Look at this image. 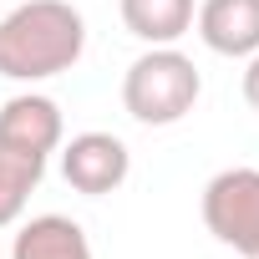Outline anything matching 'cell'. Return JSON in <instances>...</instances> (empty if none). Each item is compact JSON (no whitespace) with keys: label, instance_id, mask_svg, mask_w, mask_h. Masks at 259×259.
Listing matches in <instances>:
<instances>
[{"label":"cell","instance_id":"7","mask_svg":"<svg viewBox=\"0 0 259 259\" xmlns=\"http://www.w3.org/2000/svg\"><path fill=\"white\" fill-rule=\"evenodd\" d=\"M11 259H97L92 254V239L76 219L66 213H36L16 229V244H11Z\"/></svg>","mask_w":259,"mask_h":259},{"label":"cell","instance_id":"9","mask_svg":"<svg viewBox=\"0 0 259 259\" xmlns=\"http://www.w3.org/2000/svg\"><path fill=\"white\" fill-rule=\"evenodd\" d=\"M41 178H46V158L16 153V148L0 143V229L21 224V213H26L31 193L41 188Z\"/></svg>","mask_w":259,"mask_h":259},{"label":"cell","instance_id":"2","mask_svg":"<svg viewBox=\"0 0 259 259\" xmlns=\"http://www.w3.org/2000/svg\"><path fill=\"white\" fill-rule=\"evenodd\" d=\"M203 97L198 66L178 46H148L122 76V107L143 127H173L183 122Z\"/></svg>","mask_w":259,"mask_h":259},{"label":"cell","instance_id":"3","mask_svg":"<svg viewBox=\"0 0 259 259\" xmlns=\"http://www.w3.org/2000/svg\"><path fill=\"white\" fill-rule=\"evenodd\" d=\"M203 229L239 259H259V168H224L203 183Z\"/></svg>","mask_w":259,"mask_h":259},{"label":"cell","instance_id":"4","mask_svg":"<svg viewBox=\"0 0 259 259\" xmlns=\"http://www.w3.org/2000/svg\"><path fill=\"white\" fill-rule=\"evenodd\" d=\"M133 173V153H127L122 138L112 133H76L66 148H61V178L87 193V198H102V193H117Z\"/></svg>","mask_w":259,"mask_h":259},{"label":"cell","instance_id":"6","mask_svg":"<svg viewBox=\"0 0 259 259\" xmlns=\"http://www.w3.org/2000/svg\"><path fill=\"white\" fill-rule=\"evenodd\" d=\"M193 26L213 56H254L259 51V0H203L193 11Z\"/></svg>","mask_w":259,"mask_h":259},{"label":"cell","instance_id":"5","mask_svg":"<svg viewBox=\"0 0 259 259\" xmlns=\"http://www.w3.org/2000/svg\"><path fill=\"white\" fill-rule=\"evenodd\" d=\"M66 138V122H61V107L41 92H21L0 107V143L16 148V153H36V158H51Z\"/></svg>","mask_w":259,"mask_h":259},{"label":"cell","instance_id":"10","mask_svg":"<svg viewBox=\"0 0 259 259\" xmlns=\"http://www.w3.org/2000/svg\"><path fill=\"white\" fill-rule=\"evenodd\" d=\"M244 102L259 112V51H254V56H244Z\"/></svg>","mask_w":259,"mask_h":259},{"label":"cell","instance_id":"8","mask_svg":"<svg viewBox=\"0 0 259 259\" xmlns=\"http://www.w3.org/2000/svg\"><path fill=\"white\" fill-rule=\"evenodd\" d=\"M122 26L148 46H173L193 31V0H117Z\"/></svg>","mask_w":259,"mask_h":259},{"label":"cell","instance_id":"1","mask_svg":"<svg viewBox=\"0 0 259 259\" xmlns=\"http://www.w3.org/2000/svg\"><path fill=\"white\" fill-rule=\"evenodd\" d=\"M87 21L71 0H26L0 21V76L46 81L81 61Z\"/></svg>","mask_w":259,"mask_h":259}]
</instances>
